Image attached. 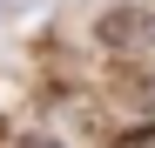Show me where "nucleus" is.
I'll return each mask as SVG.
<instances>
[{
	"instance_id": "1",
	"label": "nucleus",
	"mask_w": 155,
	"mask_h": 148,
	"mask_svg": "<svg viewBox=\"0 0 155 148\" xmlns=\"http://www.w3.org/2000/svg\"><path fill=\"white\" fill-rule=\"evenodd\" d=\"M94 47H108V54H142V47H155V14L148 7H108V14H94Z\"/></svg>"
},
{
	"instance_id": "2",
	"label": "nucleus",
	"mask_w": 155,
	"mask_h": 148,
	"mask_svg": "<svg viewBox=\"0 0 155 148\" xmlns=\"http://www.w3.org/2000/svg\"><path fill=\"white\" fill-rule=\"evenodd\" d=\"M115 148H155V121H148V128H128V135H121Z\"/></svg>"
},
{
	"instance_id": "3",
	"label": "nucleus",
	"mask_w": 155,
	"mask_h": 148,
	"mask_svg": "<svg viewBox=\"0 0 155 148\" xmlns=\"http://www.w3.org/2000/svg\"><path fill=\"white\" fill-rule=\"evenodd\" d=\"M20 148H61V135H47V128H27V135H20Z\"/></svg>"
},
{
	"instance_id": "4",
	"label": "nucleus",
	"mask_w": 155,
	"mask_h": 148,
	"mask_svg": "<svg viewBox=\"0 0 155 148\" xmlns=\"http://www.w3.org/2000/svg\"><path fill=\"white\" fill-rule=\"evenodd\" d=\"M0 135H7V128H0Z\"/></svg>"
}]
</instances>
